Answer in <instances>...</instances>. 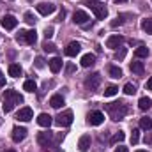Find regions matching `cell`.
Instances as JSON below:
<instances>
[{
  "instance_id": "obj_44",
  "label": "cell",
  "mask_w": 152,
  "mask_h": 152,
  "mask_svg": "<svg viewBox=\"0 0 152 152\" xmlns=\"http://www.w3.org/2000/svg\"><path fill=\"white\" fill-rule=\"evenodd\" d=\"M124 55H126V50H124V48H122V50H120V53H117V58H122V57H124Z\"/></svg>"
},
{
  "instance_id": "obj_23",
  "label": "cell",
  "mask_w": 152,
  "mask_h": 152,
  "mask_svg": "<svg viewBox=\"0 0 152 152\" xmlns=\"http://www.w3.org/2000/svg\"><path fill=\"white\" fill-rule=\"evenodd\" d=\"M134 55H136L138 58H145V57H149V48H147V46H138V48L134 50Z\"/></svg>"
},
{
  "instance_id": "obj_6",
  "label": "cell",
  "mask_w": 152,
  "mask_h": 152,
  "mask_svg": "<svg viewBox=\"0 0 152 152\" xmlns=\"http://www.w3.org/2000/svg\"><path fill=\"white\" fill-rule=\"evenodd\" d=\"M90 9H92V12L96 14V18H97V20H104V18L108 16V9H106V5H104V4H99V2L90 4Z\"/></svg>"
},
{
  "instance_id": "obj_47",
  "label": "cell",
  "mask_w": 152,
  "mask_h": 152,
  "mask_svg": "<svg viewBox=\"0 0 152 152\" xmlns=\"http://www.w3.org/2000/svg\"><path fill=\"white\" fill-rule=\"evenodd\" d=\"M136 152H147V151H136Z\"/></svg>"
},
{
  "instance_id": "obj_9",
  "label": "cell",
  "mask_w": 152,
  "mask_h": 152,
  "mask_svg": "<svg viewBox=\"0 0 152 152\" xmlns=\"http://www.w3.org/2000/svg\"><path fill=\"white\" fill-rule=\"evenodd\" d=\"M104 122V113L103 112H90L88 113V124H92V126H99V124H103Z\"/></svg>"
},
{
  "instance_id": "obj_3",
  "label": "cell",
  "mask_w": 152,
  "mask_h": 152,
  "mask_svg": "<svg viewBox=\"0 0 152 152\" xmlns=\"http://www.w3.org/2000/svg\"><path fill=\"white\" fill-rule=\"evenodd\" d=\"M73 118H75V115H73L71 110H64L62 113H58L55 117V124L60 126V127H67V126L73 124Z\"/></svg>"
},
{
  "instance_id": "obj_2",
  "label": "cell",
  "mask_w": 152,
  "mask_h": 152,
  "mask_svg": "<svg viewBox=\"0 0 152 152\" xmlns=\"http://www.w3.org/2000/svg\"><path fill=\"white\" fill-rule=\"evenodd\" d=\"M21 103H23V97L16 90H5L4 92V104H2V108H4L5 113L12 112V108L16 104H21Z\"/></svg>"
},
{
  "instance_id": "obj_14",
  "label": "cell",
  "mask_w": 152,
  "mask_h": 152,
  "mask_svg": "<svg viewBox=\"0 0 152 152\" xmlns=\"http://www.w3.org/2000/svg\"><path fill=\"white\" fill-rule=\"evenodd\" d=\"M80 51H81V44H80V42H76V41L69 42V44H67V48H66V55H67V57H76Z\"/></svg>"
},
{
  "instance_id": "obj_34",
  "label": "cell",
  "mask_w": 152,
  "mask_h": 152,
  "mask_svg": "<svg viewBox=\"0 0 152 152\" xmlns=\"http://www.w3.org/2000/svg\"><path fill=\"white\" fill-rule=\"evenodd\" d=\"M138 140H140V131L133 129V133H131V143L134 145V143H138Z\"/></svg>"
},
{
  "instance_id": "obj_12",
  "label": "cell",
  "mask_w": 152,
  "mask_h": 152,
  "mask_svg": "<svg viewBox=\"0 0 152 152\" xmlns=\"http://www.w3.org/2000/svg\"><path fill=\"white\" fill-rule=\"evenodd\" d=\"M53 11H55V5L50 4V2H41L37 5V12L42 14V16H48V14H51Z\"/></svg>"
},
{
  "instance_id": "obj_40",
  "label": "cell",
  "mask_w": 152,
  "mask_h": 152,
  "mask_svg": "<svg viewBox=\"0 0 152 152\" xmlns=\"http://www.w3.org/2000/svg\"><path fill=\"white\" fill-rule=\"evenodd\" d=\"M145 143L152 147V134H149V133H147V136H145Z\"/></svg>"
},
{
  "instance_id": "obj_20",
  "label": "cell",
  "mask_w": 152,
  "mask_h": 152,
  "mask_svg": "<svg viewBox=\"0 0 152 152\" xmlns=\"http://www.w3.org/2000/svg\"><path fill=\"white\" fill-rule=\"evenodd\" d=\"M138 106H140V110H143V112H147L149 108L152 106V101H151V97H140V101H138Z\"/></svg>"
},
{
  "instance_id": "obj_22",
  "label": "cell",
  "mask_w": 152,
  "mask_h": 152,
  "mask_svg": "<svg viewBox=\"0 0 152 152\" xmlns=\"http://www.w3.org/2000/svg\"><path fill=\"white\" fill-rule=\"evenodd\" d=\"M36 41H37V32H36V30H27V34H25V42H27V44H36Z\"/></svg>"
},
{
  "instance_id": "obj_33",
  "label": "cell",
  "mask_w": 152,
  "mask_h": 152,
  "mask_svg": "<svg viewBox=\"0 0 152 152\" xmlns=\"http://www.w3.org/2000/svg\"><path fill=\"white\" fill-rule=\"evenodd\" d=\"M42 50H44V51H50V53H53V51L57 50V46H55L53 42H48V41H46V42L42 44Z\"/></svg>"
},
{
  "instance_id": "obj_17",
  "label": "cell",
  "mask_w": 152,
  "mask_h": 152,
  "mask_svg": "<svg viewBox=\"0 0 152 152\" xmlns=\"http://www.w3.org/2000/svg\"><path fill=\"white\" fill-rule=\"evenodd\" d=\"M90 134H83L81 138H80V142H78V147H80V151L81 152H85V151H88V147H90Z\"/></svg>"
},
{
  "instance_id": "obj_21",
  "label": "cell",
  "mask_w": 152,
  "mask_h": 152,
  "mask_svg": "<svg viewBox=\"0 0 152 152\" xmlns=\"http://www.w3.org/2000/svg\"><path fill=\"white\" fill-rule=\"evenodd\" d=\"M129 67H131V71H133L134 75H143V71H145V67H143V62H138V60H136V62H133Z\"/></svg>"
},
{
  "instance_id": "obj_11",
  "label": "cell",
  "mask_w": 152,
  "mask_h": 152,
  "mask_svg": "<svg viewBox=\"0 0 152 152\" xmlns=\"http://www.w3.org/2000/svg\"><path fill=\"white\" fill-rule=\"evenodd\" d=\"M73 20H75L76 25H83V27H85L90 18H88V14H87L85 11H76L75 14H73Z\"/></svg>"
},
{
  "instance_id": "obj_19",
  "label": "cell",
  "mask_w": 152,
  "mask_h": 152,
  "mask_svg": "<svg viewBox=\"0 0 152 152\" xmlns=\"http://www.w3.org/2000/svg\"><path fill=\"white\" fill-rule=\"evenodd\" d=\"M50 104H51V108H62V104H64V97L60 96V94H55V96H51V99H50Z\"/></svg>"
},
{
  "instance_id": "obj_45",
  "label": "cell",
  "mask_w": 152,
  "mask_h": 152,
  "mask_svg": "<svg viewBox=\"0 0 152 152\" xmlns=\"http://www.w3.org/2000/svg\"><path fill=\"white\" fill-rule=\"evenodd\" d=\"M87 2H88V4H96V0H87Z\"/></svg>"
},
{
  "instance_id": "obj_41",
  "label": "cell",
  "mask_w": 152,
  "mask_h": 152,
  "mask_svg": "<svg viewBox=\"0 0 152 152\" xmlns=\"http://www.w3.org/2000/svg\"><path fill=\"white\" fill-rule=\"evenodd\" d=\"M145 88H147V90H152V78H149V80H147V83H145Z\"/></svg>"
},
{
  "instance_id": "obj_32",
  "label": "cell",
  "mask_w": 152,
  "mask_h": 152,
  "mask_svg": "<svg viewBox=\"0 0 152 152\" xmlns=\"http://www.w3.org/2000/svg\"><path fill=\"white\" fill-rule=\"evenodd\" d=\"M23 18H25V21H27V23H28V25H34V23H36V21H37V20H36V16H34V14H32V12H30V11H27V12H25V16H23Z\"/></svg>"
},
{
  "instance_id": "obj_48",
  "label": "cell",
  "mask_w": 152,
  "mask_h": 152,
  "mask_svg": "<svg viewBox=\"0 0 152 152\" xmlns=\"http://www.w3.org/2000/svg\"><path fill=\"white\" fill-rule=\"evenodd\" d=\"M5 152H14V151H5Z\"/></svg>"
},
{
  "instance_id": "obj_13",
  "label": "cell",
  "mask_w": 152,
  "mask_h": 152,
  "mask_svg": "<svg viewBox=\"0 0 152 152\" xmlns=\"http://www.w3.org/2000/svg\"><path fill=\"white\" fill-rule=\"evenodd\" d=\"M25 136H27V129H25V127H20V126H16V127L12 129V140H14L16 143L23 142V140H25Z\"/></svg>"
},
{
  "instance_id": "obj_25",
  "label": "cell",
  "mask_w": 152,
  "mask_h": 152,
  "mask_svg": "<svg viewBox=\"0 0 152 152\" xmlns=\"http://www.w3.org/2000/svg\"><path fill=\"white\" fill-rule=\"evenodd\" d=\"M140 127H142V129H145V131H151V129H152V120L149 118V117L140 118Z\"/></svg>"
},
{
  "instance_id": "obj_29",
  "label": "cell",
  "mask_w": 152,
  "mask_h": 152,
  "mask_svg": "<svg viewBox=\"0 0 152 152\" xmlns=\"http://www.w3.org/2000/svg\"><path fill=\"white\" fill-rule=\"evenodd\" d=\"M124 138H126V134H124L122 131H118V133H115L113 136H112V140H110V142L115 145V143H120V142H124Z\"/></svg>"
},
{
  "instance_id": "obj_42",
  "label": "cell",
  "mask_w": 152,
  "mask_h": 152,
  "mask_svg": "<svg viewBox=\"0 0 152 152\" xmlns=\"http://www.w3.org/2000/svg\"><path fill=\"white\" fill-rule=\"evenodd\" d=\"M64 18H66V11L62 9V11H60V14H58V21H62Z\"/></svg>"
},
{
  "instance_id": "obj_35",
  "label": "cell",
  "mask_w": 152,
  "mask_h": 152,
  "mask_svg": "<svg viewBox=\"0 0 152 152\" xmlns=\"http://www.w3.org/2000/svg\"><path fill=\"white\" fill-rule=\"evenodd\" d=\"M53 34H55V30H53V27H48V28L44 30V37H46V41H48V39H51V37H53Z\"/></svg>"
},
{
  "instance_id": "obj_15",
  "label": "cell",
  "mask_w": 152,
  "mask_h": 152,
  "mask_svg": "<svg viewBox=\"0 0 152 152\" xmlns=\"http://www.w3.org/2000/svg\"><path fill=\"white\" fill-rule=\"evenodd\" d=\"M96 64V55L94 53H87L81 57V67H90Z\"/></svg>"
},
{
  "instance_id": "obj_7",
  "label": "cell",
  "mask_w": 152,
  "mask_h": 152,
  "mask_svg": "<svg viewBox=\"0 0 152 152\" xmlns=\"http://www.w3.org/2000/svg\"><path fill=\"white\" fill-rule=\"evenodd\" d=\"M122 42H124V37H122V36H118V34H113V36H110V37L106 39V48L117 50V48H120V46H122Z\"/></svg>"
},
{
  "instance_id": "obj_1",
  "label": "cell",
  "mask_w": 152,
  "mask_h": 152,
  "mask_svg": "<svg viewBox=\"0 0 152 152\" xmlns=\"http://www.w3.org/2000/svg\"><path fill=\"white\" fill-rule=\"evenodd\" d=\"M106 112L110 113L112 120L118 122V120H122V118L127 115L129 108H127V104H126L124 101H117V103H110V104H106Z\"/></svg>"
},
{
  "instance_id": "obj_30",
  "label": "cell",
  "mask_w": 152,
  "mask_h": 152,
  "mask_svg": "<svg viewBox=\"0 0 152 152\" xmlns=\"http://www.w3.org/2000/svg\"><path fill=\"white\" fill-rule=\"evenodd\" d=\"M124 92H126L127 96H133V94H136V87H134L133 83H126V85H124Z\"/></svg>"
},
{
  "instance_id": "obj_8",
  "label": "cell",
  "mask_w": 152,
  "mask_h": 152,
  "mask_svg": "<svg viewBox=\"0 0 152 152\" xmlns=\"http://www.w3.org/2000/svg\"><path fill=\"white\" fill-rule=\"evenodd\" d=\"M0 23H2V27H4L5 30H12V28L18 25V20H16L12 14H5V16L0 20Z\"/></svg>"
},
{
  "instance_id": "obj_28",
  "label": "cell",
  "mask_w": 152,
  "mask_h": 152,
  "mask_svg": "<svg viewBox=\"0 0 152 152\" xmlns=\"http://www.w3.org/2000/svg\"><path fill=\"white\" fill-rule=\"evenodd\" d=\"M110 76L112 78H122V69L118 67V66H110Z\"/></svg>"
},
{
  "instance_id": "obj_27",
  "label": "cell",
  "mask_w": 152,
  "mask_h": 152,
  "mask_svg": "<svg viewBox=\"0 0 152 152\" xmlns=\"http://www.w3.org/2000/svg\"><path fill=\"white\" fill-rule=\"evenodd\" d=\"M142 28H143L147 34H151V36H152V20H151V18L142 20Z\"/></svg>"
},
{
  "instance_id": "obj_26",
  "label": "cell",
  "mask_w": 152,
  "mask_h": 152,
  "mask_svg": "<svg viewBox=\"0 0 152 152\" xmlns=\"http://www.w3.org/2000/svg\"><path fill=\"white\" fill-rule=\"evenodd\" d=\"M23 88H25L27 92H36V90H37V85H36L34 80H27V81L23 83Z\"/></svg>"
},
{
  "instance_id": "obj_24",
  "label": "cell",
  "mask_w": 152,
  "mask_h": 152,
  "mask_svg": "<svg viewBox=\"0 0 152 152\" xmlns=\"http://www.w3.org/2000/svg\"><path fill=\"white\" fill-rule=\"evenodd\" d=\"M9 75L12 76V78L21 76V67H20V64H11V66H9Z\"/></svg>"
},
{
  "instance_id": "obj_31",
  "label": "cell",
  "mask_w": 152,
  "mask_h": 152,
  "mask_svg": "<svg viewBox=\"0 0 152 152\" xmlns=\"http://www.w3.org/2000/svg\"><path fill=\"white\" fill-rule=\"evenodd\" d=\"M118 92V87H115V85H110V87H106V90H104V96L106 97H112Z\"/></svg>"
},
{
  "instance_id": "obj_5",
  "label": "cell",
  "mask_w": 152,
  "mask_h": 152,
  "mask_svg": "<svg viewBox=\"0 0 152 152\" xmlns=\"http://www.w3.org/2000/svg\"><path fill=\"white\" fill-rule=\"evenodd\" d=\"M99 85H101V75H99V73H92L90 76H87V80H85V87H87L90 92L97 90Z\"/></svg>"
},
{
  "instance_id": "obj_37",
  "label": "cell",
  "mask_w": 152,
  "mask_h": 152,
  "mask_svg": "<svg viewBox=\"0 0 152 152\" xmlns=\"http://www.w3.org/2000/svg\"><path fill=\"white\" fill-rule=\"evenodd\" d=\"M36 67H39V69L44 67V58H42V57H37V58H36Z\"/></svg>"
},
{
  "instance_id": "obj_39",
  "label": "cell",
  "mask_w": 152,
  "mask_h": 152,
  "mask_svg": "<svg viewBox=\"0 0 152 152\" xmlns=\"http://www.w3.org/2000/svg\"><path fill=\"white\" fill-rule=\"evenodd\" d=\"M2 87H5V76H4V73L0 71V88Z\"/></svg>"
},
{
  "instance_id": "obj_18",
  "label": "cell",
  "mask_w": 152,
  "mask_h": 152,
  "mask_svg": "<svg viewBox=\"0 0 152 152\" xmlns=\"http://www.w3.org/2000/svg\"><path fill=\"white\" fill-rule=\"evenodd\" d=\"M51 122H53V120H51V117H50L48 113H41L37 117V124L41 126V127H50Z\"/></svg>"
},
{
  "instance_id": "obj_36",
  "label": "cell",
  "mask_w": 152,
  "mask_h": 152,
  "mask_svg": "<svg viewBox=\"0 0 152 152\" xmlns=\"http://www.w3.org/2000/svg\"><path fill=\"white\" fill-rule=\"evenodd\" d=\"M25 34H27V30H20L18 36H16V41L18 42H25Z\"/></svg>"
},
{
  "instance_id": "obj_46",
  "label": "cell",
  "mask_w": 152,
  "mask_h": 152,
  "mask_svg": "<svg viewBox=\"0 0 152 152\" xmlns=\"http://www.w3.org/2000/svg\"><path fill=\"white\" fill-rule=\"evenodd\" d=\"M115 2H126V0H115Z\"/></svg>"
},
{
  "instance_id": "obj_10",
  "label": "cell",
  "mask_w": 152,
  "mask_h": 152,
  "mask_svg": "<svg viewBox=\"0 0 152 152\" xmlns=\"http://www.w3.org/2000/svg\"><path fill=\"white\" fill-rule=\"evenodd\" d=\"M32 117H34V113H32V108H28V106L20 108V112L16 113V118H18V120H21V122H28Z\"/></svg>"
},
{
  "instance_id": "obj_38",
  "label": "cell",
  "mask_w": 152,
  "mask_h": 152,
  "mask_svg": "<svg viewBox=\"0 0 152 152\" xmlns=\"http://www.w3.org/2000/svg\"><path fill=\"white\" fill-rule=\"evenodd\" d=\"M75 69H76V67L73 66V64H67V67H66V73H67V75H71V73H73Z\"/></svg>"
},
{
  "instance_id": "obj_4",
  "label": "cell",
  "mask_w": 152,
  "mask_h": 152,
  "mask_svg": "<svg viewBox=\"0 0 152 152\" xmlns=\"http://www.w3.org/2000/svg\"><path fill=\"white\" fill-rule=\"evenodd\" d=\"M37 143L42 147V149H50V147H53V133H51V131L39 133L37 134Z\"/></svg>"
},
{
  "instance_id": "obj_43",
  "label": "cell",
  "mask_w": 152,
  "mask_h": 152,
  "mask_svg": "<svg viewBox=\"0 0 152 152\" xmlns=\"http://www.w3.org/2000/svg\"><path fill=\"white\" fill-rule=\"evenodd\" d=\"M115 152H127V147H122V145H120V147L115 149Z\"/></svg>"
},
{
  "instance_id": "obj_16",
  "label": "cell",
  "mask_w": 152,
  "mask_h": 152,
  "mask_svg": "<svg viewBox=\"0 0 152 152\" xmlns=\"http://www.w3.org/2000/svg\"><path fill=\"white\" fill-rule=\"evenodd\" d=\"M48 66H50L51 73H58V71L62 69V58H58V57H53V58L48 62Z\"/></svg>"
}]
</instances>
